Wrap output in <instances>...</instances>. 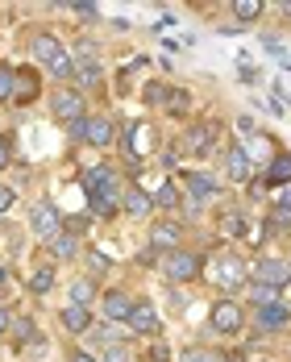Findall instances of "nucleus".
Instances as JSON below:
<instances>
[{"instance_id":"obj_1","label":"nucleus","mask_w":291,"mask_h":362,"mask_svg":"<svg viewBox=\"0 0 291 362\" xmlns=\"http://www.w3.org/2000/svg\"><path fill=\"white\" fill-rule=\"evenodd\" d=\"M84 192H88V200H92V208H96L100 217H108V213H117V204H121V183H117V171H108V167H92L88 175H84Z\"/></svg>"},{"instance_id":"obj_2","label":"nucleus","mask_w":291,"mask_h":362,"mask_svg":"<svg viewBox=\"0 0 291 362\" xmlns=\"http://www.w3.org/2000/svg\"><path fill=\"white\" fill-rule=\"evenodd\" d=\"M34 58L46 67L54 80H67V75H75V58L63 50V42H58L54 34H38V38H34Z\"/></svg>"},{"instance_id":"obj_3","label":"nucleus","mask_w":291,"mask_h":362,"mask_svg":"<svg viewBox=\"0 0 291 362\" xmlns=\"http://www.w3.org/2000/svg\"><path fill=\"white\" fill-rule=\"evenodd\" d=\"M200 271H204V258L192 254V250H171V254L162 258V275L175 279V283H188V279H195Z\"/></svg>"},{"instance_id":"obj_4","label":"nucleus","mask_w":291,"mask_h":362,"mask_svg":"<svg viewBox=\"0 0 291 362\" xmlns=\"http://www.w3.org/2000/svg\"><path fill=\"white\" fill-rule=\"evenodd\" d=\"M50 113L71 130L75 121H84V96H79V92H54V96H50Z\"/></svg>"},{"instance_id":"obj_5","label":"nucleus","mask_w":291,"mask_h":362,"mask_svg":"<svg viewBox=\"0 0 291 362\" xmlns=\"http://www.w3.org/2000/svg\"><path fill=\"white\" fill-rule=\"evenodd\" d=\"M287 279H291V263H283V258H258L254 263V283H266V287L283 292Z\"/></svg>"},{"instance_id":"obj_6","label":"nucleus","mask_w":291,"mask_h":362,"mask_svg":"<svg viewBox=\"0 0 291 362\" xmlns=\"http://www.w3.org/2000/svg\"><path fill=\"white\" fill-rule=\"evenodd\" d=\"M208 320H212V329H216V333H238L245 317H242V308H238L233 300H216V304H212V313H208Z\"/></svg>"},{"instance_id":"obj_7","label":"nucleus","mask_w":291,"mask_h":362,"mask_svg":"<svg viewBox=\"0 0 291 362\" xmlns=\"http://www.w3.org/2000/svg\"><path fill=\"white\" fill-rule=\"evenodd\" d=\"M30 221H34V233H38V237H58V229H63V217H58V208H54L50 200L34 204Z\"/></svg>"},{"instance_id":"obj_8","label":"nucleus","mask_w":291,"mask_h":362,"mask_svg":"<svg viewBox=\"0 0 291 362\" xmlns=\"http://www.w3.org/2000/svg\"><path fill=\"white\" fill-rule=\"evenodd\" d=\"M112 137H117V130H112V121H104V117H92V121H84V137L79 142H88V146H112Z\"/></svg>"},{"instance_id":"obj_9","label":"nucleus","mask_w":291,"mask_h":362,"mask_svg":"<svg viewBox=\"0 0 291 362\" xmlns=\"http://www.w3.org/2000/svg\"><path fill=\"white\" fill-rule=\"evenodd\" d=\"M291 325V313L283 304H266V308H258V333H279V329H287Z\"/></svg>"},{"instance_id":"obj_10","label":"nucleus","mask_w":291,"mask_h":362,"mask_svg":"<svg viewBox=\"0 0 291 362\" xmlns=\"http://www.w3.org/2000/svg\"><path fill=\"white\" fill-rule=\"evenodd\" d=\"M188 192H192L195 204H208V200L216 196V180L204 175V171H192V175H188Z\"/></svg>"},{"instance_id":"obj_11","label":"nucleus","mask_w":291,"mask_h":362,"mask_svg":"<svg viewBox=\"0 0 291 362\" xmlns=\"http://www.w3.org/2000/svg\"><path fill=\"white\" fill-rule=\"evenodd\" d=\"M129 329H138V333H154V329H158V313H154V304L138 300V304H134V313H129Z\"/></svg>"},{"instance_id":"obj_12","label":"nucleus","mask_w":291,"mask_h":362,"mask_svg":"<svg viewBox=\"0 0 291 362\" xmlns=\"http://www.w3.org/2000/svg\"><path fill=\"white\" fill-rule=\"evenodd\" d=\"M225 175L233 183H242V180H250V150H229V158H225Z\"/></svg>"},{"instance_id":"obj_13","label":"nucleus","mask_w":291,"mask_h":362,"mask_svg":"<svg viewBox=\"0 0 291 362\" xmlns=\"http://www.w3.org/2000/svg\"><path fill=\"white\" fill-rule=\"evenodd\" d=\"M129 313H134V300H129L125 292L104 296V317H108V320H129Z\"/></svg>"},{"instance_id":"obj_14","label":"nucleus","mask_w":291,"mask_h":362,"mask_svg":"<svg viewBox=\"0 0 291 362\" xmlns=\"http://www.w3.org/2000/svg\"><path fill=\"white\" fill-rule=\"evenodd\" d=\"M212 275L221 279V287H238L242 283V263L238 258H216V267H212Z\"/></svg>"},{"instance_id":"obj_15","label":"nucleus","mask_w":291,"mask_h":362,"mask_svg":"<svg viewBox=\"0 0 291 362\" xmlns=\"http://www.w3.org/2000/svg\"><path fill=\"white\" fill-rule=\"evenodd\" d=\"M121 204H125V213H134V217H146V213L154 208V196H146L142 187H129V192L121 196Z\"/></svg>"},{"instance_id":"obj_16","label":"nucleus","mask_w":291,"mask_h":362,"mask_svg":"<svg viewBox=\"0 0 291 362\" xmlns=\"http://www.w3.org/2000/svg\"><path fill=\"white\" fill-rule=\"evenodd\" d=\"M150 242H154V250H175V242H179V225H175V221L154 225V229H150Z\"/></svg>"},{"instance_id":"obj_17","label":"nucleus","mask_w":291,"mask_h":362,"mask_svg":"<svg viewBox=\"0 0 291 362\" xmlns=\"http://www.w3.org/2000/svg\"><path fill=\"white\" fill-rule=\"evenodd\" d=\"M212 142H216V130H212V125H195L192 134H188V150H192V154H208Z\"/></svg>"},{"instance_id":"obj_18","label":"nucleus","mask_w":291,"mask_h":362,"mask_svg":"<svg viewBox=\"0 0 291 362\" xmlns=\"http://www.w3.org/2000/svg\"><path fill=\"white\" fill-rule=\"evenodd\" d=\"M63 325H67V333H88L92 317H88V308H84V304H67V313H63Z\"/></svg>"},{"instance_id":"obj_19","label":"nucleus","mask_w":291,"mask_h":362,"mask_svg":"<svg viewBox=\"0 0 291 362\" xmlns=\"http://www.w3.org/2000/svg\"><path fill=\"white\" fill-rule=\"evenodd\" d=\"M266 183H279V187L291 183V154H279V158L266 167Z\"/></svg>"},{"instance_id":"obj_20","label":"nucleus","mask_w":291,"mask_h":362,"mask_svg":"<svg viewBox=\"0 0 291 362\" xmlns=\"http://www.w3.org/2000/svg\"><path fill=\"white\" fill-rule=\"evenodd\" d=\"M75 254H79L75 233H58V237H54V258H75Z\"/></svg>"},{"instance_id":"obj_21","label":"nucleus","mask_w":291,"mask_h":362,"mask_svg":"<svg viewBox=\"0 0 291 362\" xmlns=\"http://www.w3.org/2000/svg\"><path fill=\"white\" fill-rule=\"evenodd\" d=\"M250 296H254V304H258V308L279 304V287H266V283H254V287H250Z\"/></svg>"},{"instance_id":"obj_22","label":"nucleus","mask_w":291,"mask_h":362,"mask_svg":"<svg viewBox=\"0 0 291 362\" xmlns=\"http://www.w3.org/2000/svg\"><path fill=\"white\" fill-rule=\"evenodd\" d=\"M154 204H162V208H175V204H179V187L167 180L158 192H154Z\"/></svg>"},{"instance_id":"obj_23","label":"nucleus","mask_w":291,"mask_h":362,"mask_svg":"<svg viewBox=\"0 0 291 362\" xmlns=\"http://www.w3.org/2000/svg\"><path fill=\"white\" fill-rule=\"evenodd\" d=\"M0 100H17V71L0 67Z\"/></svg>"},{"instance_id":"obj_24","label":"nucleus","mask_w":291,"mask_h":362,"mask_svg":"<svg viewBox=\"0 0 291 362\" xmlns=\"http://www.w3.org/2000/svg\"><path fill=\"white\" fill-rule=\"evenodd\" d=\"M50 287H54V271H50V267L34 271V279H30V292H38V296H42V292H50Z\"/></svg>"},{"instance_id":"obj_25","label":"nucleus","mask_w":291,"mask_h":362,"mask_svg":"<svg viewBox=\"0 0 291 362\" xmlns=\"http://www.w3.org/2000/svg\"><path fill=\"white\" fill-rule=\"evenodd\" d=\"M233 13H238V21H254V17H262V4L258 0H238Z\"/></svg>"},{"instance_id":"obj_26","label":"nucleus","mask_w":291,"mask_h":362,"mask_svg":"<svg viewBox=\"0 0 291 362\" xmlns=\"http://www.w3.org/2000/svg\"><path fill=\"white\" fill-rule=\"evenodd\" d=\"M225 233H229V237H242L245 233V217L242 213H225Z\"/></svg>"},{"instance_id":"obj_27","label":"nucleus","mask_w":291,"mask_h":362,"mask_svg":"<svg viewBox=\"0 0 291 362\" xmlns=\"http://www.w3.org/2000/svg\"><path fill=\"white\" fill-rule=\"evenodd\" d=\"M183 362H225V354H216V350H188Z\"/></svg>"},{"instance_id":"obj_28","label":"nucleus","mask_w":291,"mask_h":362,"mask_svg":"<svg viewBox=\"0 0 291 362\" xmlns=\"http://www.w3.org/2000/svg\"><path fill=\"white\" fill-rule=\"evenodd\" d=\"M271 221H275V229H291V208H275ZM271 221H266V225H271Z\"/></svg>"},{"instance_id":"obj_29","label":"nucleus","mask_w":291,"mask_h":362,"mask_svg":"<svg viewBox=\"0 0 291 362\" xmlns=\"http://www.w3.org/2000/svg\"><path fill=\"white\" fill-rule=\"evenodd\" d=\"M71 292H75V304H88L92 300V283H75Z\"/></svg>"},{"instance_id":"obj_30","label":"nucleus","mask_w":291,"mask_h":362,"mask_svg":"<svg viewBox=\"0 0 291 362\" xmlns=\"http://www.w3.org/2000/svg\"><path fill=\"white\" fill-rule=\"evenodd\" d=\"M104 362H129V350L125 346H112V350H104Z\"/></svg>"},{"instance_id":"obj_31","label":"nucleus","mask_w":291,"mask_h":362,"mask_svg":"<svg viewBox=\"0 0 291 362\" xmlns=\"http://www.w3.org/2000/svg\"><path fill=\"white\" fill-rule=\"evenodd\" d=\"M13 333H17L21 342H30V337H34V325H30V320H17V325H13Z\"/></svg>"},{"instance_id":"obj_32","label":"nucleus","mask_w":291,"mask_h":362,"mask_svg":"<svg viewBox=\"0 0 291 362\" xmlns=\"http://www.w3.org/2000/svg\"><path fill=\"white\" fill-rule=\"evenodd\" d=\"M13 200H17V192H8V187H0V213H8V208H13Z\"/></svg>"},{"instance_id":"obj_33","label":"nucleus","mask_w":291,"mask_h":362,"mask_svg":"<svg viewBox=\"0 0 291 362\" xmlns=\"http://www.w3.org/2000/svg\"><path fill=\"white\" fill-rule=\"evenodd\" d=\"M167 104H171V108H175V113H183V108H188V96H183V92H175V96H171V100H167Z\"/></svg>"},{"instance_id":"obj_34","label":"nucleus","mask_w":291,"mask_h":362,"mask_svg":"<svg viewBox=\"0 0 291 362\" xmlns=\"http://www.w3.org/2000/svg\"><path fill=\"white\" fill-rule=\"evenodd\" d=\"M8 329H13V320H8V313H4V308H0V337H4Z\"/></svg>"},{"instance_id":"obj_35","label":"nucleus","mask_w":291,"mask_h":362,"mask_svg":"<svg viewBox=\"0 0 291 362\" xmlns=\"http://www.w3.org/2000/svg\"><path fill=\"white\" fill-rule=\"evenodd\" d=\"M8 163V142H4V134H0V167Z\"/></svg>"},{"instance_id":"obj_36","label":"nucleus","mask_w":291,"mask_h":362,"mask_svg":"<svg viewBox=\"0 0 291 362\" xmlns=\"http://www.w3.org/2000/svg\"><path fill=\"white\" fill-rule=\"evenodd\" d=\"M71 362H96V358H92V354H84V350H75V354H71Z\"/></svg>"},{"instance_id":"obj_37","label":"nucleus","mask_w":291,"mask_h":362,"mask_svg":"<svg viewBox=\"0 0 291 362\" xmlns=\"http://www.w3.org/2000/svg\"><path fill=\"white\" fill-rule=\"evenodd\" d=\"M279 208H291V187L283 192V196H279Z\"/></svg>"},{"instance_id":"obj_38","label":"nucleus","mask_w":291,"mask_h":362,"mask_svg":"<svg viewBox=\"0 0 291 362\" xmlns=\"http://www.w3.org/2000/svg\"><path fill=\"white\" fill-rule=\"evenodd\" d=\"M0 283H4V263H0Z\"/></svg>"},{"instance_id":"obj_39","label":"nucleus","mask_w":291,"mask_h":362,"mask_svg":"<svg viewBox=\"0 0 291 362\" xmlns=\"http://www.w3.org/2000/svg\"><path fill=\"white\" fill-rule=\"evenodd\" d=\"M225 362H238V358H225Z\"/></svg>"}]
</instances>
